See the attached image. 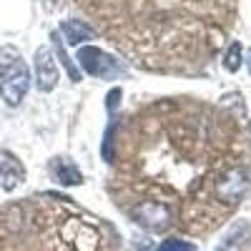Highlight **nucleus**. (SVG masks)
Segmentation results:
<instances>
[{"label":"nucleus","instance_id":"6","mask_svg":"<svg viewBox=\"0 0 251 251\" xmlns=\"http://www.w3.org/2000/svg\"><path fill=\"white\" fill-rule=\"evenodd\" d=\"M246 186H249L246 174H244L241 169H234V171L224 174V176L216 181V196H219L224 203H236V201L244 196Z\"/></svg>","mask_w":251,"mask_h":251},{"label":"nucleus","instance_id":"9","mask_svg":"<svg viewBox=\"0 0 251 251\" xmlns=\"http://www.w3.org/2000/svg\"><path fill=\"white\" fill-rule=\"evenodd\" d=\"M241 63H244V48H241V43H231L224 53V68L228 73H236L241 68Z\"/></svg>","mask_w":251,"mask_h":251},{"label":"nucleus","instance_id":"3","mask_svg":"<svg viewBox=\"0 0 251 251\" xmlns=\"http://www.w3.org/2000/svg\"><path fill=\"white\" fill-rule=\"evenodd\" d=\"M78 63L83 71L96 75V78H113L118 73V60L108 53H103L100 48H93V46H86L78 50Z\"/></svg>","mask_w":251,"mask_h":251},{"label":"nucleus","instance_id":"7","mask_svg":"<svg viewBox=\"0 0 251 251\" xmlns=\"http://www.w3.org/2000/svg\"><path fill=\"white\" fill-rule=\"evenodd\" d=\"M50 171H53V176H55L63 186H78V183H83V176H80V171H78V166L71 163L68 158H55V161L50 163Z\"/></svg>","mask_w":251,"mask_h":251},{"label":"nucleus","instance_id":"2","mask_svg":"<svg viewBox=\"0 0 251 251\" xmlns=\"http://www.w3.org/2000/svg\"><path fill=\"white\" fill-rule=\"evenodd\" d=\"M133 219L138 226L149 228V231H163L174 219V208L161 201H143L133 206Z\"/></svg>","mask_w":251,"mask_h":251},{"label":"nucleus","instance_id":"11","mask_svg":"<svg viewBox=\"0 0 251 251\" xmlns=\"http://www.w3.org/2000/svg\"><path fill=\"white\" fill-rule=\"evenodd\" d=\"M158 251H196V246L191 241H183V239H166Z\"/></svg>","mask_w":251,"mask_h":251},{"label":"nucleus","instance_id":"1","mask_svg":"<svg viewBox=\"0 0 251 251\" xmlns=\"http://www.w3.org/2000/svg\"><path fill=\"white\" fill-rule=\"evenodd\" d=\"M30 88V71L18 48H0V98L5 106L18 108Z\"/></svg>","mask_w":251,"mask_h":251},{"label":"nucleus","instance_id":"12","mask_svg":"<svg viewBox=\"0 0 251 251\" xmlns=\"http://www.w3.org/2000/svg\"><path fill=\"white\" fill-rule=\"evenodd\" d=\"M246 66H249V73H251V53L246 55Z\"/></svg>","mask_w":251,"mask_h":251},{"label":"nucleus","instance_id":"4","mask_svg":"<svg viewBox=\"0 0 251 251\" xmlns=\"http://www.w3.org/2000/svg\"><path fill=\"white\" fill-rule=\"evenodd\" d=\"M33 68H35V88L43 91V93H50L58 86V78H60V71H58L53 50L46 48V46L38 48L35 58H33Z\"/></svg>","mask_w":251,"mask_h":251},{"label":"nucleus","instance_id":"5","mask_svg":"<svg viewBox=\"0 0 251 251\" xmlns=\"http://www.w3.org/2000/svg\"><path fill=\"white\" fill-rule=\"evenodd\" d=\"M25 181V166L10 151H0V188L3 191H15Z\"/></svg>","mask_w":251,"mask_h":251},{"label":"nucleus","instance_id":"10","mask_svg":"<svg viewBox=\"0 0 251 251\" xmlns=\"http://www.w3.org/2000/svg\"><path fill=\"white\" fill-rule=\"evenodd\" d=\"M53 48H55V53H58V58L63 60V66H66L68 68V73H71V78L78 83L80 80V71L73 66V60L66 55V50H63V46H60V33H53Z\"/></svg>","mask_w":251,"mask_h":251},{"label":"nucleus","instance_id":"8","mask_svg":"<svg viewBox=\"0 0 251 251\" xmlns=\"http://www.w3.org/2000/svg\"><path fill=\"white\" fill-rule=\"evenodd\" d=\"M60 35H66V43L80 46L83 40H91L93 30L86 23H80V20H66V23L60 25Z\"/></svg>","mask_w":251,"mask_h":251}]
</instances>
